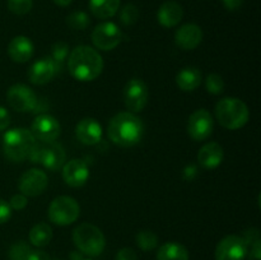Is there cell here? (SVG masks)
<instances>
[{"label": "cell", "mask_w": 261, "mask_h": 260, "mask_svg": "<svg viewBox=\"0 0 261 260\" xmlns=\"http://www.w3.org/2000/svg\"><path fill=\"white\" fill-rule=\"evenodd\" d=\"M184 17V9L177 2H165L157 12V19L161 25L171 28L177 25Z\"/></svg>", "instance_id": "ffe728a7"}, {"label": "cell", "mask_w": 261, "mask_h": 260, "mask_svg": "<svg viewBox=\"0 0 261 260\" xmlns=\"http://www.w3.org/2000/svg\"><path fill=\"white\" fill-rule=\"evenodd\" d=\"M135 241L143 251H150L157 247L158 237L152 231H140L135 237Z\"/></svg>", "instance_id": "4316f807"}, {"label": "cell", "mask_w": 261, "mask_h": 260, "mask_svg": "<svg viewBox=\"0 0 261 260\" xmlns=\"http://www.w3.org/2000/svg\"><path fill=\"white\" fill-rule=\"evenodd\" d=\"M222 2L228 10H236L241 7L244 0H222Z\"/></svg>", "instance_id": "f35d334b"}, {"label": "cell", "mask_w": 261, "mask_h": 260, "mask_svg": "<svg viewBox=\"0 0 261 260\" xmlns=\"http://www.w3.org/2000/svg\"><path fill=\"white\" fill-rule=\"evenodd\" d=\"M157 260H189V251L178 242H166L158 249Z\"/></svg>", "instance_id": "cb8c5ba5"}, {"label": "cell", "mask_w": 261, "mask_h": 260, "mask_svg": "<svg viewBox=\"0 0 261 260\" xmlns=\"http://www.w3.org/2000/svg\"><path fill=\"white\" fill-rule=\"evenodd\" d=\"M10 125V114L5 107L0 106V132H4Z\"/></svg>", "instance_id": "8d00e7d4"}, {"label": "cell", "mask_w": 261, "mask_h": 260, "mask_svg": "<svg viewBox=\"0 0 261 260\" xmlns=\"http://www.w3.org/2000/svg\"><path fill=\"white\" fill-rule=\"evenodd\" d=\"M63 178L66 185L71 188H81L88 181L89 170L82 160H71L63 166Z\"/></svg>", "instance_id": "9a60e30c"}, {"label": "cell", "mask_w": 261, "mask_h": 260, "mask_svg": "<svg viewBox=\"0 0 261 260\" xmlns=\"http://www.w3.org/2000/svg\"><path fill=\"white\" fill-rule=\"evenodd\" d=\"M31 133L36 140L41 142H55L61 133L60 122L48 114H41L33 120Z\"/></svg>", "instance_id": "4fadbf2b"}, {"label": "cell", "mask_w": 261, "mask_h": 260, "mask_svg": "<svg viewBox=\"0 0 261 260\" xmlns=\"http://www.w3.org/2000/svg\"><path fill=\"white\" fill-rule=\"evenodd\" d=\"M70 260H84L82 252L78 251H71L70 252Z\"/></svg>", "instance_id": "60d3db41"}, {"label": "cell", "mask_w": 261, "mask_h": 260, "mask_svg": "<svg viewBox=\"0 0 261 260\" xmlns=\"http://www.w3.org/2000/svg\"><path fill=\"white\" fill-rule=\"evenodd\" d=\"M36 138L31 130L24 127H14L8 130L3 137V150L8 160L13 162H22L28 157Z\"/></svg>", "instance_id": "277c9868"}, {"label": "cell", "mask_w": 261, "mask_h": 260, "mask_svg": "<svg viewBox=\"0 0 261 260\" xmlns=\"http://www.w3.org/2000/svg\"><path fill=\"white\" fill-rule=\"evenodd\" d=\"M66 23L70 28L73 30H79L83 31L86 30L87 27L91 23V19H89L88 14L86 12H82V10H76V12H73L71 14H69L66 17Z\"/></svg>", "instance_id": "83f0119b"}, {"label": "cell", "mask_w": 261, "mask_h": 260, "mask_svg": "<svg viewBox=\"0 0 261 260\" xmlns=\"http://www.w3.org/2000/svg\"><path fill=\"white\" fill-rule=\"evenodd\" d=\"M216 117L226 129L237 130L247 124L250 111L247 105L240 98L226 97L216 105Z\"/></svg>", "instance_id": "3957f363"}, {"label": "cell", "mask_w": 261, "mask_h": 260, "mask_svg": "<svg viewBox=\"0 0 261 260\" xmlns=\"http://www.w3.org/2000/svg\"><path fill=\"white\" fill-rule=\"evenodd\" d=\"M27 260H51L50 255L42 250H31Z\"/></svg>", "instance_id": "74e56055"}, {"label": "cell", "mask_w": 261, "mask_h": 260, "mask_svg": "<svg viewBox=\"0 0 261 260\" xmlns=\"http://www.w3.org/2000/svg\"><path fill=\"white\" fill-rule=\"evenodd\" d=\"M53 240V228L50 224L41 223L35 224L30 231V241L33 246L43 247L47 246L50 241Z\"/></svg>", "instance_id": "d4e9b609"}, {"label": "cell", "mask_w": 261, "mask_h": 260, "mask_svg": "<svg viewBox=\"0 0 261 260\" xmlns=\"http://www.w3.org/2000/svg\"><path fill=\"white\" fill-rule=\"evenodd\" d=\"M47 175L42 170L31 168L23 173L18 183L20 194L25 196H38L47 188Z\"/></svg>", "instance_id": "5bb4252c"}, {"label": "cell", "mask_w": 261, "mask_h": 260, "mask_svg": "<svg viewBox=\"0 0 261 260\" xmlns=\"http://www.w3.org/2000/svg\"><path fill=\"white\" fill-rule=\"evenodd\" d=\"M120 8V0H89V9L94 17L107 19L114 17Z\"/></svg>", "instance_id": "603a6c76"}, {"label": "cell", "mask_w": 261, "mask_h": 260, "mask_svg": "<svg viewBox=\"0 0 261 260\" xmlns=\"http://www.w3.org/2000/svg\"><path fill=\"white\" fill-rule=\"evenodd\" d=\"M76 138L86 145H94L101 140L102 126L97 120L92 117H84L75 126Z\"/></svg>", "instance_id": "e0dca14e"}, {"label": "cell", "mask_w": 261, "mask_h": 260, "mask_svg": "<svg viewBox=\"0 0 261 260\" xmlns=\"http://www.w3.org/2000/svg\"><path fill=\"white\" fill-rule=\"evenodd\" d=\"M56 75L55 68L51 63L50 58H42L32 64V66L28 70V79L32 84L36 86H43L48 82L53 81L54 76Z\"/></svg>", "instance_id": "ac0fdd59"}, {"label": "cell", "mask_w": 261, "mask_h": 260, "mask_svg": "<svg viewBox=\"0 0 261 260\" xmlns=\"http://www.w3.org/2000/svg\"><path fill=\"white\" fill-rule=\"evenodd\" d=\"M74 245L82 254L98 256L103 252L106 239L101 229L92 223H82L73 231Z\"/></svg>", "instance_id": "5b68a950"}, {"label": "cell", "mask_w": 261, "mask_h": 260, "mask_svg": "<svg viewBox=\"0 0 261 260\" xmlns=\"http://www.w3.org/2000/svg\"><path fill=\"white\" fill-rule=\"evenodd\" d=\"M53 63L54 68H55L56 74H60L63 71L64 66H65L66 58H69V45L68 43L63 42H56L54 43L51 47V55L48 56Z\"/></svg>", "instance_id": "484cf974"}, {"label": "cell", "mask_w": 261, "mask_h": 260, "mask_svg": "<svg viewBox=\"0 0 261 260\" xmlns=\"http://www.w3.org/2000/svg\"><path fill=\"white\" fill-rule=\"evenodd\" d=\"M144 125L133 112H119L109 122L107 134L114 144L122 148L137 145L142 140Z\"/></svg>", "instance_id": "7a4b0ae2"}, {"label": "cell", "mask_w": 261, "mask_h": 260, "mask_svg": "<svg viewBox=\"0 0 261 260\" xmlns=\"http://www.w3.org/2000/svg\"><path fill=\"white\" fill-rule=\"evenodd\" d=\"M139 18V10L134 4H126L120 12V20L124 25H133Z\"/></svg>", "instance_id": "4dcf8cb0"}, {"label": "cell", "mask_w": 261, "mask_h": 260, "mask_svg": "<svg viewBox=\"0 0 261 260\" xmlns=\"http://www.w3.org/2000/svg\"><path fill=\"white\" fill-rule=\"evenodd\" d=\"M149 92L148 87L142 79L133 78L124 88V102L129 112H140L147 106Z\"/></svg>", "instance_id": "30bf717a"}, {"label": "cell", "mask_w": 261, "mask_h": 260, "mask_svg": "<svg viewBox=\"0 0 261 260\" xmlns=\"http://www.w3.org/2000/svg\"><path fill=\"white\" fill-rule=\"evenodd\" d=\"M247 249L241 236L229 235L222 239L216 247V260H245Z\"/></svg>", "instance_id": "7c38bea8"}, {"label": "cell", "mask_w": 261, "mask_h": 260, "mask_svg": "<svg viewBox=\"0 0 261 260\" xmlns=\"http://www.w3.org/2000/svg\"><path fill=\"white\" fill-rule=\"evenodd\" d=\"M47 213L50 221L56 226H69L78 219L81 206L71 196L60 195L51 201Z\"/></svg>", "instance_id": "52a82bcc"}, {"label": "cell", "mask_w": 261, "mask_h": 260, "mask_svg": "<svg viewBox=\"0 0 261 260\" xmlns=\"http://www.w3.org/2000/svg\"><path fill=\"white\" fill-rule=\"evenodd\" d=\"M206 91L212 94H221L224 91L223 78L218 74H209L205 81Z\"/></svg>", "instance_id": "1f68e13d"}, {"label": "cell", "mask_w": 261, "mask_h": 260, "mask_svg": "<svg viewBox=\"0 0 261 260\" xmlns=\"http://www.w3.org/2000/svg\"><path fill=\"white\" fill-rule=\"evenodd\" d=\"M84 260H89V259H84Z\"/></svg>", "instance_id": "b9f144b4"}, {"label": "cell", "mask_w": 261, "mask_h": 260, "mask_svg": "<svg viewBox=\"0 0 261 260\" xmlns=\"http://www.w3.org/2000/svg\"><path fill=\"white\" fill-rule=\"evenodd\" d=\"M8 9L17 15H24L31 12L33 7L32 0H8Z\"/></svg>", "instance_id": "f546056e"}, {"label": "cell", "mask_w": 261, "mask_h": 260, "mask_svg": "<svg viewBox=\"0 0 261 260\" xmlns=\"http://www.w3.org/2000/svg\"><path fill=\"white\" fill-rule=\"evenodd\" d=\"M201 40H203V31L198 24H194V23L181 25L175 33L176 45L186 51L198 47Z\"/></svg>", "instance_id": "2e32d148"}, {"label": "cell", "mask_w": 261, "mask_h": 260, "mask_svg": "<svg viewBox=\"0 0 261 260\" xmlns=\"http://www.w3.org/2000/svg\"><path fill=\"white\" fill-rule=\"evenodd\" d=\"M27 158L32 163H40L47 170L58 171L65 165L66 154L60 143L36 140Z\"/></svg>", "instance_id": "8992f818"}, {"label": "cell", "mask_w": 261, "mask_h": 260, "mask_svg": "<svg viewBox=\"0 0 261 260\" xmlns=\"http://www.w3.org/2000/svg\"><path fill=\"white\" fill-rule=\"evenodd\" d=\"M203 81V75L199 69L188 66L180 70L176 75V84L184 92H193L198 88Z\"/></svg>", "instance_id": "7402d4cb"}, {"label": "cell", "mask_w": 261, "mask_h": 260, "mask_svg": "<svg viewBox=\"0 0 261 260\" xmlns=\"http://www.w3.org/2000/svg\"><path fill=\"white\" fill-rule=\"evenodd\" d=\"M10 205V208L15 209V211H22L27 206L28 200H27V196L23 195V194H15L10 198V200L8 201Z\"/></svg>", "instance_id": "836d02e7"}, {"label": "cell", "mask_w": 261, "mask_h": 260, "mask_svg": "<svg viewBox=\"0 0 261 260\" xmlns=\"http://www.w3.org/2000/svg\"><path fill=\"white\" fill-rule=\"evenodd\" d=\"M53 2L55 3L56 5H59V7H68V5L71 4L73 0H53Z\"/></svg>", "instance_id": "ab89813d"}, {"label": "cell", "mask_w": 261, "mask_h": 260, "mask_svg": "<svg viewBox=\"0 0 261 260\" xmlns=\"http://www.w3.org/2000/svg\"><path fill=\"white\" fill-rule=\"evenodd\" d=\"M122 40V32L115 23L103 22L96 25L92 32V42L102 51H111Z\"/></svg>", "instance_id": "9c48e42d"}, {"label": "cell", "mask_w": 261, "mask_h": 260, "mask_svg": "<svg viewBox=\"0 0 261 260\" xmlns=\"http://www.w3.org/2000/svg\"><path fill=\"white\" fill-rule=\"evenodd\" d=\"M213 117H212L211 112L208 110H196L189 117L188 133L196 142L208 139L212 135V133H213Z\"/></svg>", "instance_id": "8fae6325"}, {"label": "cell", "mask_w": 261, "mask_h": 260, "mask_svg": "<svg viewBox=\"0 0 261 260\" xmlns=\"http://www.w3.org/2000/svg\"><path fill=\"white\" fill-rule=\"evenodd\" d=\"M68 69L79 82H92L101 75L103 59L96 48L87 45L76 46L68 58Z\"/></svg>", "instance_id": "6da1fadb"}, {"label": "cell", "mask_w": 261, "mask_h": 260, "mask_svg": "<svg viewBox=\"0 0 261 260\" xmlns=\"http://www.w3.org/2000/svg\"><path fill=\"white\" fill-rule=\"evenodd\" d=\"M33 51L32 41L25 36H17L8 45V55L14 63H27L33 56Z\"/></svg>", "instance_id": "d6986e66"}, {"label": "cell", "mask_w": 261, "mask_h": 260, "mask_svg": "<svg viewBox=\"0 0 261 260\" xmlns=\"http://www.w3.org/2000/svg\"><path fill=\"white\" fill-rule=\"evenodd\" d=\"M7 101L17 112H35L41 109L40 99L35 92L25 84H14L8 89Z\"/></svg>", "instance_id": "ba28073f"}, {"label": "cell", "mask_w": 261, "mask_h": 260, "mask_svg": "<svg viewBox=\"0 0 261 260\" xmlns=\"http://www.w3.org/2000/svg\"><path fill=\"white\" fill-rule=\"evenodd\" d=\"M116 260H138V255L130 247H122L116 254Z\"/></svg>", "instance_id": "d590c367"}, {"label": "cell", "mask_w": 261, "mask_h": 260, "mask_svg": "<svg viewBox=\"0 0 261 260\" xmlns=\"http://www.w3.org/2000/svg\"><path fill=\"white\" fill-rule=\"evenodd\" d=\"M31 252L30 245L24 241L15 242L9 250V260H27Z\"/></svg>", "instance_id": "f1b7e54d"}, {"label": "cell", "mask_w": 261, "mask_h": 260, "mask_svg": "<svg viewBox=\"0 0 261 260\" xmlns=\"http://www.w3.org/2000/svg\"><path fill=\"white\" fill-rule=\"evenodd\" d=\"M241 237L245 241L246 249H249L250 246H252V245L260 241V232L257 228H249L244 232V235Z\"/></svg>", "instance_id": "d6a6232c"}, {"label": "cell", "mask_w": 261, "mask_h": 260, "mask_svg": "<svg viewBox=\"0 0 261 260\" xmlns=\"http://www.w3.org/2000/svg\"><path fill=\"white\" fill-rule=\"evenodd\" d=\"M198 161L204 168L208 170L217 168L223 161V148L216 142L206 143L199 150Z\"/></svg>", "instance_id": "44dd1931"}, {"label": "cell", "mask_w": 261, "mask_h": 260, "mask_svg": "<svg viewBox=\"0 0 261 260\" xmlns=\"http://www.w3.org/2000/svg\"><path fill=\"white\" fill-rule=\"evenodd\" d=\"M12 217V208L4 199H0V224L7 223Z\"/></svg>", "instance_id": "e575fe53"}]
</instances>
